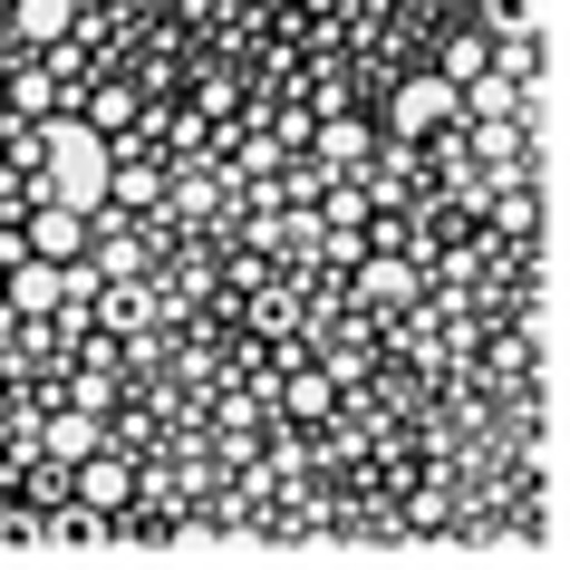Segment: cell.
Listing matches in <instances>:
<instances>
[{
    "label": "cell",
    "mask_w": 570,
    "mask_h": 570,
    "mask_svg": "<svg viewBox=\"0 0 570 570\" xmlns=\"http://www.w3.org/2000/svg\"><path fill=\"white\" fill-rule=\"evenodd\" d=\"M483 68H493V39H483V30H454L445 39V78H454V88H474Z\"/></svg>",
    "instance_id": "obj_10"
},
{
    "label": "cell",
    "mask_w": 570,
    "mask_h": 570,
    "mask_svg": "<svg viewBox=\"0 0 570 570\" xmlns=\"http://www.w3.org/2000/svg\"><path fill=\"white\" fill-rule=\"evenodd\" d=\"M358 291H367L377 309H406V301H416V262H396V252H377V262L358 271Z\"/></svg>",
    "instance_id": "obj_7"
},
{
    "label": "cell",
    "mask_w": 570,
    "mask_h": 570,
    "mask_svg": "<svg viewBox=\"0 0 570 570\" xmlns=\"http://www.w3.org/2000/svg\"><path fill=\"white\" fill-rule=\"evenodd\" d=\"M78 30V0H10V39H30V49H59Z\"/></svg>",
    "instance_id": "obj_6"
},
{
    "label": "cell",
    "mask_w": 570,
    "mask_h": 570,
    "mask_svg": "<svg viewBox=\"0 0 570 570\" xmlns=\"http://www.w3.org/2000/svg\"><path fill=\"white\" fill-rule=\"evenodd\" d=\"M39 445L59 454V464H78V454H97L107 435H97V416H88V406H68V416H49V435H39Z\"/></svg>",
    "instance_id": "obj_8"
},
{
    "label": "cell",
    "mask_w": 570,
    "mask_h": 570,
    "mask_svg": "<svg viewBox=\"0 0 570 570\" xmlns=\"http://www.w3.org/2000/svg\"><path fill=\"white\" fill-rule=\"evenodd\" d=\"M10 107H20V117H49V107H59V88H49V68H20V78L0 68V117H10Z\"/></svg>",
    "instance_id": "obj_9"
},
{
    "label": "cell",
    "mask_w": 570,
    "mask_h": 570,
    "mask_svg": "<svg viewBox=\"0 0 570 570\" xmlns=\"http://www.w3.org/2000/svg\"><path fill=\"white\" fill-rule=\"evenodd\" d=\"M78 503H88L97 522H117V512L136 503V474H126V464H117L107 445H97V454H78Z\"/></svg>",
    "instance_id": "obj_5"
},
{
    "label": "cell",
    "mask_w": 570,
    "mask_h": 570,
    "mask_svg": "<svg viewBox=\"0 0 570 570\" xmlns=\"http://www.w3.org/2000/svg\"><path fill=\"white\" fill-rule=\"evenodd\" d=\"M30 155L49 165V175H39V194H49V204L107 213V165H117V155H107V126H88V117H49V126L30 136Z\"/></svg>",
    "instance_id": "obj_1"
},
{
    "label": "cell",
    "mask_w": 570,
    "mask_h": 570,
    "mask_svg": "<svg viewBox=\"0 0 570 570\" xmlns=\"http://www.w3.org/2000/svg\"><path fill=\"white\" fill-rule=\"evenodd\" d=\"M68 301V271L39 262V252H20V262L0 271V309H20V320H49V309Z\"/></svg>",
    "instance_id": "obj_3"
},
{
    "label": "cell",
    "mask_w": 570,
    "mask_h": 570,
    "mask_svg": "<svg viewBox=\"0 0 570 570\" xmlns=\"http://www.w3.org/2000/svg\"><path fill=\"white\" fill-rule=\"evenodd\" d=\"M97 309H107V330H136L146 320V291L136 281H97Z\"/></svg>",
    "instance_id": "obj_12"
},
{
    "label": "cell",
    "mask_w": 570,
    "mask_h": 570,
    "mask_svg": "<svg viewBox=\"0 0 570 570\" xmlns=\"http://www.w3.org/2000/svg\"><path fill=\"white\" fill-rule=\"evenodd\" d=\"M126 117H136V97H126V88H107V97L88 107V126H126Z\"/></svg>",
    "instance_id": "obj_15"
},
{
    "label": "cell",
    "mask_w": 570,
    "mask_h": 570,
    "mask_svg": "<svg viewBox=\"0 0 570 570\" xmlns=\"http://www.w3.org/2000/svg\"><path fill=\"white\" fill-rule=\"evenodd\" d=\"M522 30H541L532 0H483V39H522Z\"/></svg>",
    "instance_id": "obj_13"
},
{
    "label": "cell",
    "mask_w": 570,
    "mask_h": 570,
    "mask_svg": "<svg viewBox=\"0 0 570 570\" xmlns=\"http://www.w3.org/2000/svg\"><path fill=\"white\" fill-rule=\"evenodd\" d=\"M97 271H107V281H136V271H146V242L107 233V242H97Z\"/></svg>",
    "instance_id": "obj_14"
},
{
    "label": "cell",
    "mask_w": 570,
    "mask_h": 570,
    "mask_svg": "<svg viewBox=\"0 0 570 570\" xmlns=\"http://www.w3.org/2000/svg\"><path fill=\"white\" fill-rule=\"evenodd\" d=\"M88 223H97V213H78V204H49V194H39V213H30V242H20V252H39V262H78V252H88Z\"/></svg>",
    "instance_id": "obj_4"
},
{
    "label": "cell",
    "mask_w": 570,
    "mask_h": 570,
    "mask_svg": "<svg viewBox=\"0 0 570 570\" xmlns=\"http://www.w3.org/2000/svg\"><path fill=\"white\" fill-rule=\"evenodd\" d=\"M155 194H165V175H155V165H107V204H155Z\"/></svg>",
    "instance_id": "obj_11"
},
{
    "label": "cell",
    "mask_w": 570,
    "mask_h": 570,
    "mask_svg": "<svg viewBox=\"0 0 570 570\" xmlns=\"http://www.w3.org/2000/svg\"><path fill=\"white\" fill-rule=\"evenodd\" d=\"M454 117H464V88H454L445 68H435V78H406V88L387 97V126L406 136V146H416V136H435V126H454Z\"/></svg>",
    "instance_id": "obj_2"
}]
</instances>
